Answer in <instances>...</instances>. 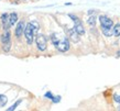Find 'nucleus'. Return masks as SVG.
<instances>
[{"label": "nucleus", "instance_id": "f257e3e1", "mask_svg": "<svg viewBox=\"0 0 120 111\" xmlns=\"http://www.w3.org/2000/svg\"><path fill=\"white\" fill-rule=\"evenodd\" d=\"M23 34H24V37H26V43H28V45H32L35 34L33 32V28H32V25H31L30 22H28L26 24V26H24Z\"/></svg>", "mask_w": 120, "mask_h": 111}, {"label": "nucleus", "instance_id": "f03ea898", "mask_svg": "<svg viewBox=\"0 0 120 111\" xmlns=\"http://www.w3.org/2000/svg\"><path fill=\"white\" fill-rule=\"evenodd\" d=\"M35 36H37V37H35V43H37L38 50L41 51V52H44L47 47L46 37H45L43 34H37Z\"/></svg>", "mask_w": 120, "mask_h": 111}, {"label": "nucleus", "instance_id": "7ed1b4c3", "mask_svg": "<svg viewBox=\"0 0 120 111\" xmlns=\"http://www.w3.org/2000/svg\"><path fill=\"white\" fill-rule=\"evenodd\" d=\"M55 47L57 48V51L62 52V53H65L69 50V40L67 39V36L64 37L62 40H58L57 44L55 45Z\"/></svg>", "mask_w": 120, "mask_h": 111}, {"label": "nucleus", "instance_id": "20e7f679", "mask_svg": "<svg viewBox=\"0 0 120 111\" xmlns=\"http://www.w3.org/2000/svg\"><path fill=\"white\" fill-rule=\"evenodd\" d=\"M99 22H100L101 28H112L113 26V21L107 15H100L99 17Z\"/></svg>", "mask_w": 120, "mask_h": 111}, {"label": "nucleus", "instance_id": "39448f33", "mask_svg": "<svg viewBox=\"0 0 120 111\" xmlns=\"http://www.w3.org/2000/svg\"><path fill=\"white\" fill-rule=\"evenodd\" d=\"M65 33H66V35H67V39H68L69 41H72L74 43H77V42L79 41V35L75 32L74 29H65Z\"/></svg>", "mask_w": 120, "mask_h": 111}, {"label": "nucleus", "instance_id": "423d86ee", "mask_svg": "<svg viewBox=\"0 0 120 111\" xmlns=\"http://www.w3.org/2000/svg\"><path fill=\"white\" fill-rule=\"evenodd\" d=\"M73 29L75 30V32H76L79 36L85 34V29H84V25H83V23H82V21H80L79 19L74 22V28H73Z\"/></svg>", "mask_w": 120, "mask_h": 111}, {"label": "nucleus", "instance_id": "0eeeda50", "mask_svg": "<svg viewBox=\"0 0 120 111\" xmlns=\"http://www.w3.org/2000/svg\"><path fill=\"white\" fill-rule=\"evenodd\" d=\"M24 26H26V23L23 21H20L17 24V26H15V35L17 39H20L22 36V34H23V31H24Z\"/></svg>", "mask_w": 120, "mask_h": 111}, {"label": "nucleus", "instance_id": "6e6552de", "mask_svg": "<svg viewBox=\"0 0 120 111\" xmlns=\"http://www.w3.org/2000/svg\"><path fill=\"white\" fill-rule=\"evenodd\" d=\"M1 23H2V28L4 30H10L11 25L9 23V13L4 12L1 15Z\"/></svg>", "mask_w": 120, "mask_h": 111}, {"label": "nucleus", "instance_id": "1a4fd4ad", "mask_svg": "<svg viewBox=\"0 0 120 111\" xmlns=\"http://www.w3.org/2000/svg\"><path fill=\"white\" fill-rule=\"evenodd\" d=\"M0 41L2 44H6V43H9L11 42V32L10 30H4V33L1 34L0 36Z\"/></svg>", "mask_w": 120, "mask_h": 111}, {"label": "nucleus", "instance_id": "9d476101", "mask_svg": "<svg viewBox=\"0 0 120 111\" xmlns=\"http://www.w3.org/2000/svg\"><path fill=\"white\" fill-rule=\"evenodd\" d=\"M17 22H18V15H17L15 12L10 13V15H9V23H10V25L12 26V25H15Z\"/></svg>", "mask_w": 120, "mask_h": 111}, {"label": "nucleus", "instance_id": "9b49d317", "mask_svg": "<svg viewBox=\"0 0 120 111\" xmlns=\"http://www.w3.org/2000/svg\"><path fill=\"white\" fill-rule=\"evenodd\" d=\"M101 31H102V34L107 37H110L111 35H113V31H112V28H101Z\"/></svg>", "mask_w": 120, "mask_h": 111}, {"label": "nucleus", "instance_id": "f8f14e48", "mask_svg": "<svg viewBox=\"0 0 120 111\" xmlns=\"http://www.w3.org/2000/svg\"><path fill=\"white\" fill-rule=\"evenodd\" d=\"M30 23H31V25H32L33 32H34V34L37 35L38 32H39V29H40V24H39V22H38V21H31Z\"/></svg>", "mask_w": 120, "mask_h": 111}, {"label": "nucleus", "instance_id": "ddd939ff", "mask_svg": "<svg viewBox=\"0 0 120 111\" xmlns=\"http://www.w3.org/2000/svg\"><path fill=\"white\" fill-rule=\"evenodd\" d=\"M8 102V98L4 95H0V108H2L6 106V104Z\"/></svg>", "mask_w": 120, "mask_h": 111}, {"label": "nucleus", "instance_id": "4468645a", "mask_svg": "<svg viewBox=\"0 0 120 111\" xmlns=\"http://www.w3.org/2000/svg\"><path fill=\"white\" fill-rule=\"evenodd\" d=\"M112 31H113V35L115 36H120V24H116L115 26H112Z\"/></svg>", "mask_w": 120, "mask_h": 111}, {"label": "nucleus", "instance_id": "2eb2a0df", "mask_svg": "<svg viewBox=\"0 0 120 111\" xmlns=\"http://www.w3.org/2000/svg\"><path fill=\"white\" fill-rule=\"evenodd\" d=\"M21 102H22V99H19V100H18V101H15V104H12V106H11L10 108H8L7 110H8V111H13V110H15V109H17V107H18V106H19L20 104H21Z\"/></svg>", "mask_w": 120, "mask_h": 111}, {"label": "nucleus", "instance_id": "dca6fc26", "mask_svg": "<svg viewBox=\"0 0 120 111\" xmlns=\"http://www.w3.org/2000/svg\"><path fill=\"white\" fill-rule=\"evenodd\" d=\"M87 23L90 26H95V24H96V17L95 15H93V17H89V19H88V21H87Z\"/></svg>", "mask_w": 120, "mask_h": 111}, {"label": "nucleus", "instance_id": "f3484780", "mask_svg": "<svg viewBox=\"0 0 120 111\" xmlns=\"http://www.w3.org/2000/svg\"><path fill=\"white\" fill-rule=\"evenodd\" d=\"M2 50H4V52L8 53V52L11 50V42H9V43H6V44H2Z\"/></svg>", "mask_w": 120, "mask_h": 111}, {"label": "nucleus", "instance_id": "a211bd4d", "mask_svg": "<svg viewBox=\"0 0 120 111\" xmlns=\"http://www.w3.org/2000/svg\"><path fill=\"white\" fill-rule=\"evenodd\" d=\"M51 41H52V43H53V45H56L58 42V39H57V36H56V34L55 33H52L51 34Z\"/></svg>", "mask_w": 120, "mask_h": 111}, {"label": "nucleus", "instance_id": "6ab92c4d", "mask_svg": "<svg viewBox=\"0 0 120 111\" xmlns=\"http://www.w3.org/2000/svg\"><path fill=\"white\" fill-rule=\"evenodd\" d=\"M52 102H54V104H57L61 101V96H53V98L51 99Z\"/></svg>", "mask_w": 120, "mask_h": 111}, {"label": "nucleus", "instance_id": "aec40b11", "mask_svg": "<svg viewBox=\"0 0 120 111\" xmlns=\"http://www.w3.org/2000/svg\"><path fill=\"white\" fill-rule=\"evenodd\" d=\"M113 100L116 101L117 104H120V95H118V93H115V95H113Z\"/></svg>", "mask_w": 120, "mask_h": 111}, {"label": "nucleus", "instance_id": "412c9836", "mask_svg": "<svg viewBox=\"0 0 120 111\" xmlns=\"http://www.w3.org/2000/svg\"><path fill=\"white\" fill-rule=\"evenodd\" d=\"M44 97L47 98V99H52V98H53V93H52L51 91H47V92L44 95Z\"/></svg>", "mask_w": 120, "mask_h": 111}, {"label": "nucleus", "instance_id": "4be33fe9", "mask_svg": "<svg viewBox=\"0 0 120 111\" xmlns=\"http://www.w3.org/2000/svg\"><path fill=\"white\" fill-rule=\"evenodd\" d=\"M117 56H120V51H118V52H117Z\"/></svg>", "mask_w": 120, "mask_h": 111}, {"label": "nucleus", "instance_id": "5701e85b", "mask_svg": "<svg viewBox=\"0 0 120 111\" xmlns=\"http://www.w3.org/2000/svg\"><path fill=\"white\" fill-rule=\"evenodd\" d=\"M15 1H19V0H15Z\"/></svg>", "mask_w": 120, "mask_h": 111}]
</instances>
